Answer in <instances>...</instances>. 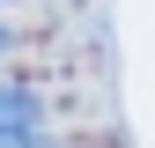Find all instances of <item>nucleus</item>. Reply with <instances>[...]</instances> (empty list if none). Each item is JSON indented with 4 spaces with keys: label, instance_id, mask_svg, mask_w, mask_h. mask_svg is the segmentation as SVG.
Segmentation results:
<instances>
[{
    "label": "nucleus",
    "instance_id": "3",
    "mask_svg": "<svg viewBox=\"0 0 155 148\" xmlns=\"http://www.w3.org/2000/svg\"><path fill=\"white\" fill-rule=\"evenodd\" d=\"M8 52H15V30H8V22H0V59H8Z\"/></svg>",
    "mask_w": 155,
    "mask_h": 148
},
{
    "label": "nucleus",
    "instance_id": "2",
    "mask_svg": "<svg viewBox=\"0 0 155 148\" xmlns=\"http://www.w3.org/2000/svg\"><path fill=\"white\" fill-rule=\"evenodd\" d=\"M0 148H59L52 133H0Z\"/></svg>",
    "mask_w": 155,
    "mask_h": 148
},
{
    "label": "nucleus",
    "instance_id": "1",
    "mask_svg": "<svg viewBox=\"0 0 155 148\" xmlns=\"http://www.w3.org/2000/svg\"><path fill=\"white\" fill-rule=\"evenodd\" d=\"M0 133H45V96L30 82H0Z\"/></svg>",
    "mask_w": 155,
    "mask_h": 148
}]
</instances>
